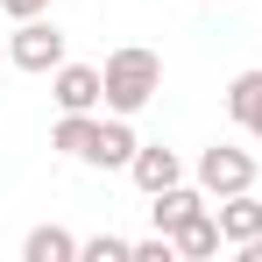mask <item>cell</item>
<instances>
[{
    "label": "cell",
    "mask_w": 262,
    "mask_h": 262,
    "mask_svg": "<svg viewBox=\"0 0 262 262\" xmlns=\"http://www.w3.org/2000/svg\"><path fill=\"white\" fill-rule=\"evenodd\" d=\"M99 78H106V114H142L156 92H163V57L156 50H142V43H121L106 64H99Z\"/></svg>",
    "instance_id": "6da1fadb"
},
{
    "label": "cell",
    "mask_w": 262,
    "mask_h": 262,
    "mask_svg": "<svg viewBox=\"0 0 262 262\" xmlns=\"http://www.w3.org/2000/svg\"><path fill=\"white\" fill-rule=\"evenodd\" d=\"M7 64H14V71L50 78V71L64 64V29H57V21H43V14H29V21L7 36Z\"/></svg>",
    "instance_id": "7a4b0ae2"
},
{
    "label": "cell",
    "mask_w": 262,
    "mask_h": 262,
    "mask_svg": "<svg viewBox=\"0 0 262 262\" xmlns=\"http://www.w3.org/2000/svg\"><path fill=\"white\" fill-rule=\"evenodd\" d=\"M191 177L206 184V199H234V191H255V156L234 149V142H213V149H199Z\"/></svg>",
    "instance_id": "3957f363"
},
{
    "label": "cell",
    "mask_w": 262,
    "mask_h": 262,
    "mask_svg": "<svg viewBox=\"0 0 262 262\" xmlns=\"http://www.w3.org/2000/svg\"><path fill=\"white\" fill-rule=\"evenodd\" d=\"M50 99H57V114H92V106H106V78H99V64H57L50 71Z\"/></svg>",
    "instance_id": "277c9868"
},
{
    "label": "cell",
    "mask_w": 262,
    "mask_h": 262,
    "mask_svg": "<svg viewBox=\"0 0 262 262\" xmlns=\"http://www.w3.org/2000/svg\"><path fill=\"white\" fill-rule=\"evenodd\" d=\"M220 234H227V248H255L262 241V199L255 191H234V199H220Z\"/></svg>",
    "instance_id": "5b68a950"
},
{
    "label": "cell",
    "mask_w": 262,
    "mask_h": 262,
    "mask_svg": "<svg viewBox=\"0 0 262 262\" xmlns=\"http://www.w3.org/2000/svg\"><path fill=\"white\" fill-rule=\"evenodd\" d=\"M99 114H57V128H50V149L57 156H71V163H92L99 156Z\"/></svg>",
    "instance_id": "8992f818"
},
{
    "label": "cell",
    "mask_w": 262,
    "mask_h": 262,
    "mask_svg": "<svg viewBox=\"0 0 262 262\" xmlns=\"http://www.w3.org/2000/svg\"><path fill=\"white\" fill-rule=\"evenodd\" d=\"M128 177L156 199V191L184 184V163H177V149H163V142H142V149H135V163H128Z\"/></svg>",
    "instance_id": "52a82bcc"
},
{
    "label": "cell",
    "mask_w": 262,
    "mask_h": 262,
    "mask_svg": "<svg viewBox=\"0 0 262 262\" xmlns=\"http://www.w3.org/2000/svg\"><path fill=\"white\" fill-rule=\"evenodd\" d=\"M149 213H156V234H177L184 220H199V213H206V184L191 177V184H170V191H156V206H149Z\"/></svg>",
    "instance_id": "ba28073f"
},
{
    "label": "cell",
    "mask_w": 262,
    "mask_h": 262,
    "mask_svg": "<svg viewBox=\"0 0 262 262\" xmlns=\"http://www.w3.org/2000/svg\"><path fill=\"white\" fill-rule=\"evenodd\" d=\"M227 114H234V128H248V142H262V71H234Z\"/></svg>",
    "instance_id": "9c48e42d"
},
{
    "label": "cell",
    "mask_w": 262,
    "mask_h": 262,
    "mask_svg": "<svg viewBox=\"0 0 262 262\" xmlns=\"http://www.w3.org/2000/svg\"><path fill=\"white\" fill-rule=\"evenodd\" d=\"M170 241H177V255H184V262H206V255H220V248H227V234H220V213H213V206H206L199 220H184Z\"/></svg>",
    "instance_id": "30bf717a"
},
{
    "label": "cell",
    "mask_w": 262,
    "mask_h": 262,
    "mask_svg": "<svg viewBox=\"0 0 262 262\" xmlns=\"http://www.w3.org/2000/svg\"><path fill=\"white\" fill-rule=\"evenodd\" d=\"M21 262H78V234H64V227H29Z\"/></svg>",
    "instance_id": "8fae6325"
},
{
    "label": "cell",
    "mask_w": 262,
    "mask_h": 262,
    "mask_svg": "<svg viewBox=\"0 0 262 262\" xmlns=\"http://www.w3.org/2000/svg\"><path fill=\"white\" fill-rule=\"evenodd\" d=\"M78 262H135V241H121V234H92V241H78Z\"/></svg>",
    "instance_id": "7c38bea8"
},
{
    "label": "cell",
    "mask_w": 262,
    "mask_h": 262,
    "mask_svg": "<svg viewBox=\"0 0 262 262\" xmlns=\"http://www.w3.org/2000/svg\"><path fill=\"white\" fill-rule=\"evenodd\" d=\"M177 255V241L170 234H149V241H135V262H170Z\"/></svg>",
    "instance_id": "4fadbf2b"
},
{
    "label": "cell",
    "mask_w": 262,
    "mask_h": 262,
    "mask_svg": "<svg viewBox=\"0 0 262 262\" xmlns=\"http://www.w3.org/2000/svg\"><path fill=\"white\" fill-rule=\"evenodd\" d=\"M0 14H14V21H29V14H50V0H0Z\"/></svg>",
    "instance_id": "5bb4252c"
},
{
    "label": "cell",
    "mask_w": 262,
    "mask_h": 262,
    "mask_svg": "<svg viewBox=\"0 0 262 262\" xmlns=\"http://www.w3.org/2000/svg\"><path fill=\"white\" fill-rule=\"evenodd\" d=\"M241 255H248V262H262V241H255V248H241Z\"/></svg>",
    "instance_id": "9a60e30c"
},
{
    "label": "cell",
    "mask_w": 262,
    "mask_h": 262,
    "mask_svg": "<svg viewBox=\"0 0 262 262\" xmlns=\"http://www.w3.org/2000/svg\"><path fill=\"white\" fill-rule=\"evenodd\" d=\"M0 64H7V43H0Z\"/></svg>",
    "instance_id": "2e32d148"
},
{
    "label": "cell",
    "mask_w": 262,
    "mask_h": 262,
    "mask_svg": "<svg viewBox=\"0 0 262 262\" xmlns=\"http://www.w3.org/2000/svg\"><path fill=\"white\" fill-rule=\"evenodd\" d=\"M199 7H220V0H199Z\"/></svg>",
    "instance_id": "e0dca14e"
}]
</instances>
